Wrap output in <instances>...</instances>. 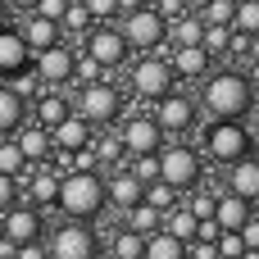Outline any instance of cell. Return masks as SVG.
Instances as JSON below:
<instances>
[{
	"label": "cell",
	"instance_id": "cell-7",
	"mask_svg": "<svg viewBox=\"0 0 259 259\" xmlns=\"http://www.w3.org/2000/svg\"><path fill=\"white\" fill-rule=\"evenodd\" d=\"M168 41L159 46V50H146L141 59H132V73H127V91H132V100H159L164 91H173L178 87V73H173V64H168Z\"/></svg>",
	"mask_w": 259,
	"mask_h": 259
},
{
	"label": "cell",
	"instance_id": "cell-28",
	"mask_svg": "<svg viewBox=\"0 0 259 259\" xmlns=\"http://www.w3.org/2000/svg\"><path fill=\"white\" fill-rule=\"evenodd\" d=\"M200 46H205V55L219 64V59H228V46H232V27L228 23H205V32H200Z\"/></svg>",
	"mask_w": 259,
	"mask_h": 259
},
{
	"label": "cell",
	"instance_id": "cell-39",
	"mask_svg": "<svg viewBox=\"0 0 259 259\" xmlns=\"http://www.w3.org/2000/svg\"><path fill=\"white\" fill-rule=\"evenodd\" d=\"M5 5H9L14 14H27V9H36V0H5Z\"/></svg>",
	"mask_w": 259,
	"mask_h": 259
},
{
	"label": "cell",
	"instance_id": "cell-36",
	"mask_svg": "<svg viewBox=\"0 0 259 259\" xmlns=\"http://www.w3.org/2000/svg\"><path fill=\"white\" fill-rule=\"evenodd\" d=\"M214 250H219L223 259H237L241 250H246V246H241V237H237V232H219V241H214Z\"/></svg>",
	"mask_w": 259,
	"mask_h": 259
},
{
	"label": "cell",
	"instance_id": "cell-25",
	"mask_svg": "<svg viewBox=\"0 0 259 259\" xmlns=\"http://www.w3.org/2000/svg\"><path fill=\"white\" fill-rule=\"evenodd\" d=\"M141 259H187V241H178L173 232L159 228V232L146 237V255H141Z\"/></svg>",
	"mask_w": 259,
	"mask_h": 259
},
{
	"label": "cell",
	"instance_id": "cell-33",
	"mask_svg": "<svg viewBox=\"0 0 259 259\" xmlns=\"http://www.w3.org/2000/svg\"><path fill=\"white\" fill-rule=\"evenodd\" d=\"M96 77H109V73H105V68H100L91 55H82V50H77V64H73V82L82 87V82H96Z\"/></svg>",
	"mask_w": 259,
	"mask_h": 259
},
{
	"label": "cell",
	"instance_id": "cell-19",
	"mask_svg": "<svg viewBox=\"0 0 259 259\" xmlns=\"http://www.w3.org/2000/svg\"><path fill=\"white\" fill-rule=\"evenodd\" d=\"M168 64H173L178 82H200V77L214 68V59L205 55V46H173V50H168Z\"/></svg>",
	"mask_w": 259,
	"mask_h": 259
},
{
	"label": "cell",
	"instance_id": "cell-5",
	"mask_svg": "<svg viewBox=\"0 0 259 259\" xmlns=\"http://www.w3.org/2000/svg\"><path fill=\"white\" fill-rule=\"evenodd\" d=\"M46 259H105V237L87 219H64L46 228Z\"/></svg>",
	"mask_w": 259,
	"mask_h": 259
},
{
	"label": "cell",
	"instance_id": "cell-35",
	"mask_svg": "<svg viewBox=\"0 0 259 259\" xmlns=\"http://www.w3.org/2000/svg\"><path fill=\"white\" fill-rule=\"evenodd\" d=\"M18 196H23V182H18V178H9V173H0V214H5Z\"/></svg>",
	"mask_w": 259,
	"mask_h": 259
},
{
	"label": "cell",
	"instance_id": "cell-21",
	"mask_svg": "<svg viewBox=\"0 0 259 259\" xmlns=\"http://www.w3.org/2000/svg\"><path fill=\"white\" fill-rule=\"evenodd\" d=\"M91 137H96V127H91L87 118L64 114V118L50 127V150H82V146H91Z\"/></svg>",
	"mask_w": 259,
	"mask_h": 259
},
{
	"label": "cell",
	"instance_id": "cell-18",
	"mask_svg": "<svg viewBox=\"0 0 259 259\" xmlns=\"http://www.w3.org/2000/svg\"><path fill=\"white\" fill-rule=\"evenodd\" d=\"M141 191H146V182H137L123 164L105 173V200H109V209H118V214H123V209H132V205L141 200Z\"/></svg>",
	"mask_w": 259,
	"mask_h": 259
},
{
	"label": "cell",
	"instance_id": "cell-34",
	"mask_svg": "<svg viewBox=\"0 0 259 259\" xmlns=\"http://www.w3.org/2000/svg\"><path fill=\"white\" fill-rule=\"evenodd\" d=\"M82 5H87V14H91L96 23H114V18H118V5H114V0H82Z\"/></svg>",
	"mask_w": 259,
	"mask_h": 259
},
{
	"label": "cell",
	"instance_id": "cell-27",
	"mask_svg": "<svg viewBox=\"0 0 259 259\" xmlns=\"http://www.w3.org/2000/svg\"><path fill=\"white\" fill-rule=\"evenodd\" d=\"M232 32L241 36H259V0H232V18H228Z\"/></svg>",
	"mask_w": 259,
	"mask_h": 259
},
{
	"label": "cell",
	"instance_id": "cell-12",
	"mask_svg": "<svg viewBox=\"0 0 259 259\" xmlns=\"http://www.w3.org/2000/svg\"><path fill=\"white\" fill-rule=\"evenodd\" d=\"M73 64H77V46L55 41V46L32 55V77L41 87H73Z\"/></svg>",
	"mask_w": 259,
	"mask_h": 259
},
{
	"label": "cell",
	"instance_id": "cell-16",
	"mask_svg": "<svg viewBox=\"0 0 259 259\" xmlns=\"http://www.w3.org/2000/svg\"><path fill=\"white\" fill-rule=\"evenodd\" d=\"M27 91L18 82H5L0 77V137H14L23 123H27Z\"/></svg>",
	"mask_w": 259,
	"mask_h": 259
},
{
	"label": "cell",
	"instance_id": "cell-38",
	"mask_svg": "<svg viewBox=\"0 0 259 259\" xmlns=\"http://www.w3.org/2000/svg\"><path fill=\"white\" fill-rule=\"evenodd\" d=\"M64 5H68V0H36V14H46V18H55V23H59Z\"/></svg>",
	"mask_w": 259,
	"mask_h": 259
},
{
	"label": "cell",
	"instance_id": "cell-31",
	"mask_svg": "<svg viewBox=\"0 0 259 259\" xmlns=\"http://www.w3.org/2000/svg\"><path fill=\"white\" fill-rule=\"evenodd\" d=\"M32 164L23 159V150L14 146V137H0V173H9V178H23Z\"/></svg>",
	"mask_w": 259,
	"mask_h": 259
},
{
	"label": "cell",
	"instance_id": "cell-2",
	"mask_svg": "<svg viewBox=\"0 0 259 259\" xmlns=\"http://www.w3.org/2000/svg\"><path fill=\"white\" fill-rule=\"evenodd\" d=\"M55 209L64 214V219H87V223H96L105 209H109V200H105V173L100 168H68V173H59V196H55Z\"/></svg>",
	"mask_w": 259,
	"mask_h": 259
},
{
	"label": "cell",
	"instance_id": "cell-40",
	"mask_svg": "<svg viewBox=\"0 0 259 259\" xmlns=\"http://www.w3.org/2000/svg\"><path fill=\"white\" fill-rule=\"evenodd\" d=\"M118 5V14H127V9H137V5H146V0H114Z\"/></svg>",
	"mask_w": 259,
	"mask_h": 259
},
{
	"label": "cell",
	"instance_id": "cell-15",
	"mask_svg": "<svg viewBox=\"0 0 259 259\" xmlns=\"http://www.w3.org/2000/svg\"><path fill=\"white\" fill-rule=\"evenodd\" d=\"M223 191H232V196H241V200H259V159L255 155H241V159H232V164H223Z\"/></svg>",
	"mask_w": 259,
	"mask_h": 259
},
{
	"label": "cell",
	"instance_id": "cell-17",
	"mask_svg": "<svg viewBox=\"0 0 259 259\" xmlns=\"http://www.w3.org/2000/svg\"><path fill=\"white\" fill-rule=\"evenodd\" d=\"M14 27H18V36L27 41V50H32V55H36V50H46V46H55V41H64L59 23H55V18H46V14H36V9H27Z\"/></svg>",
	"mask_w": 259,
	"mask_h": 259
},
{
	"label": "cell",
	"instance_id": "cell-37",
	"mask_svg": "<svg viewBox=\"0 0 259 259\" xmlns=\"http://www.w3.org/2000/svg\"><path fill=\"white\" fill-rule=\"evenodd\" d=\"M14 259H46V241H23V246H14Z\"/></svg>",
	"mask_w": 259,
	"mask_h": 259
},
{
	"label": "cell",
	"instance_id": "cell-4",
	"mask_svg": "<svg viewBox=\"0 0 259 259\" xmlns=\"http://www.w3.org/2000/svg\"><path fill=\"white\" fill-rule=\"evenodd\" d=\"M200 155L214 164H232L241 155H255V132L246 118H209L200 127Z\"/></svg>",
	"mask_w": 259,
	"mask_h": 259
},
{
	"label": "cell",
	"instance_id": "cell-14",
	"mask_svg": "<svg viewBox=\"0 0 259 259\" xmlns=\"http://www.w3.org/2000/svg\"><path fill=\"white\" fill-rule=\"evenodd\" d=\"M0 77H5V82H23V77H32V50H27V41L18 36L14 23L0 27Z\"/></svg>",
	"mask_w": 259,
	"mask_h": 259
},
{
	"label": "cell",
	"instance_id": "cell-32",
	"mask_svg": "<svg viewBox=\"0 0 259 259\" xmlns=\"http://www.w3.org/2000/svg\"><path fill=\"white\" fill-rule=\"evenodd\" d=\"M91 23H96V18L87 14V5H82V0H77V5H64V14H59V32H73V36H77V32H87Z\"/></svg>",
	"mask_w": 259,
	"mask_h": 259
},
{
	"label": "cell",
	"instance_id": "cell-41",
	"mask_svg": "<svg viewBox=\"0 0 259 259\" xmlns=\"http://www.w3.org/2000/svg\"><path fill=\"white\" fill-rule=\"evenodd\" d=\"M5 23H14V18H9V5L0 0V27H5Z\"/></svg>",
	"mask_w": 259,
	"mask_h": 259
},
{
	"label": "cell",
	"instance_id": "cell-23",
	"mask_svg": "<svg viewBox=\"0 0 259 259\" xmlns=\"http://www.w3.org/2000/svg\"><path fill=\"white\" fill-rule=\"evenodd\" d=\"M250 214H255V205H250V200H241V196H232V191H219V200H214V214H209V219H214L223 232H237Z\"/></svg>",
	"mask_w": 259,
	"mask_h": 259
},
{
	"label": "cell",
	"instance_id": "cell-6",
	"mask_svg": "<svg viewBox=\"0 0 259 259\" xmlns=\"http://www.w3.org/2000/svg\"><path fill=\"white\" fill-rule=\"evenodd\" d=\"M150 118L164 132V141H182L200 127V105H196V96H187V82H178L173 91L150 100Z\"/></svg>",
	"mask_w": 259,
	"mask_h": 259
},
{
	"label": "cell",
	"instance_id": "cell-42",
	"mask_svg": "<svg viewBox=\"0 0 259 259\" xmlns=\"http://www.w3.org/2000/svg\"><path fill=\"white\" fill-rule=\"evenodd\" d=\"M214 259H223V255H214Z\"/></svg>",
	"mask_w": 259,
	"mask_h": 259
},
{
	"label": "cell",
	"instance_id": "cell-9",
	"mask_svg": "<svg viewBox=\"0 0 259 259\" xmlns=\"http://www.w3.org/2000/svg\"><path fill=\"white\" fill-rule=\"evenodd\" d=\"M114 23H118V32H123V41H127V50H132V55L159 50V46L168 41V36H164V32H168V18H164L150 0H146V5H137V9H127V14H118Z\"/></svg>",
	"mask_w": 259,
	"mask_h": 259
},
{
	"label": "cell",
	"instance_id": "cell-10",
	"mask_svg": "<svg viewBox=\"0 0 259 259\" xmlns=\"http://www.w3.org/2000/svg\"><path fill=\"white\" fill-rule=\"evenodd\" d=\"M82 55H91L109 77L132 59V50H127V41H123V32H118V23H91V27L82 32Z\"/></svg>",
	"mask_w": 259,
	"mask_h": 259
},
{
	"label": "cell",
	"instance_id": "cell-8",
	"mask_svg": "<svg viewBox=\"0 0 259 259\" xmlns=\"http://www.w3.org/2000/svg\"><path fill=\"white\" fill-rule=\"evenodd\" d=\"M159 182H168L173 191H191V187H205V155L182 137V141H164L159 155Z\"/></svg>",
	"mask_w": 259,
	"mask_h": 259
},
{
	"label": "cell",
	"instance_id": "cell-26",
	"mask_svg": "<svg viewBox=\"0 0 259 259\" xmlns=\"http://www.w3.org/2000/svg\"><path fill=\"white\" fill-rule=\"evenodd\" d=\"M146 255V237L132 232V228H118L109 237V259H141Z\"/></svg>",
	"mask_w": 259,
	"mask_h": 259
},
{
	"label": "cell",
	"instance_id": "cell-24",
	"mask_svg": "<svg viewBox=\"0 0 259 259\" xmlns=\"http://www.w3.org/2000/svg\"><path fill=\"white\" fill-rule=\"evenodd\" d=\"M200 32H205V23H200V14H191V9H182V14H173L168 18V46H200Z\"/></svg>",
	"mask_w": 259,
	"mask_h": 259
},
{
	"label": "cell",
	"instance_id": "cell-3",
	"mask_svg": "<svg viewBox=\"0 0 259 259\" xmlns=\"http://www.w3.org/2000/svg\"><path fill=\"white\" fill-rule=\"evenodd\" d=\"M68 100H73V114H77V118H87L91 127H114V123L127 114V96L118 91V82H114V77L82 82V87H77V96H68Z\"/></svg>",
	"mask_w": 259,
	"mask_h": 259
},
{
	"label": "cell",
	"instance_id": "cell-13",
	"mask_svg": "<svg viewBox=\"0 0 259 259\" xmlns=\"http://www.w3.org/2000/svg\"><path fill=\"white\" fill-rule=\"evenodd\" d=\"M118 146H123V155H159L164 132L155 127L150 109H146V114H123V118H118Z\"/></svg>",
	"mask_w": 259,
	"mask_h": 259
},
{
	"label": "cell",
	"instance_id": "cell-20",
	"mask_svg": "<svg viewBox=\"0 0 259 259\" xmlns=\"http://www.w3.org/2000/svg\"><path fill=\"white\" fill-rule=\"evenodd\" d=\"M64 114H73V100L64 96V87H50V91H41L36 100H27V118L41 123V127H55Z\"/></svg>",
	"mask_w": 259,
	"mask_h": 259
},
{
	"label": "cell",
	"instance_id": "cell-29",
	"mask_svg": "<svg viewBox=\"0 0 259 259\" xmlns=\"http://www.w3.org/2000/svg\"><path fill=\"white\" fill-rule=\"evenodd\" d=\"M123 219H127V228H132V232H141V237L159 232V223H164V214H159L155 205H146V200H137L132 209H123Z\"/></svg>",
	"mask_w": 259,
	"mask_h": 259
},
{
	"label": "cell",
	"instance_id": "cell-30",
	"mask_svg": "<svg viewBox=\"0 0 259 259\" xmlns=\"http://www.w3.org/2000/svg\"><path fill=\"white\" fill-rule=\"evenodd\" d=\"M141 200H146V205H155L159 214H168V209H173V205L182 200V191H173L168 182H159V178H155V182H146V191H141Z\"/></svg>",
	"mask_w": 259,
	"mask_h": 259
},
{
	"label": "cell",
	"instance_id": "cell-1",
	"mask_svg": "<svg viewBox=\"0 0 259 259\" xmlns=\"http://www.w3.org/2000/svg\"><path fill=\"white\" fill-rule=\"evenodd\" d=\"M196 105H200V114H209V118H250V109H255V82H250V73H241V68H209L205 77H200V96H196Z\"/></svg>",
	"mask_w": 259,
	"mask_h": 259
},
{
	"label": "cell",
	"instance_id": "cell-11",
	"mask_svg": "<svg viewBox=\"0 0 259 259\" xmlns=\"http://www.w3.org/2000/svg\"><path fill=\"white\" fill-rule=\"evenodd\" d=\"M0 228H5V241H9V246H23V241H46L50 219H46L41 205H32V200L18 196V200L0 214Z\"/></svg>",
	"mask_w": 259,
	"mask_h": 259
},
{
	"label": "cell",
	"instance_id": "cell-22",
	"mask_svg": "<svg viewBox=\"0 0 259 259\" xmlns=\"http://www.w3.org/2000/svg\"><path fill=\"white\" fill-rule=\"evenodd\" d=\"M14 146L23 150L27 164H46V159H50V127H41V123L27 118V123L14 132Z\"/></svg>",
	"mask_w": 259,
	"mask_h": 259
}]
</instances>
